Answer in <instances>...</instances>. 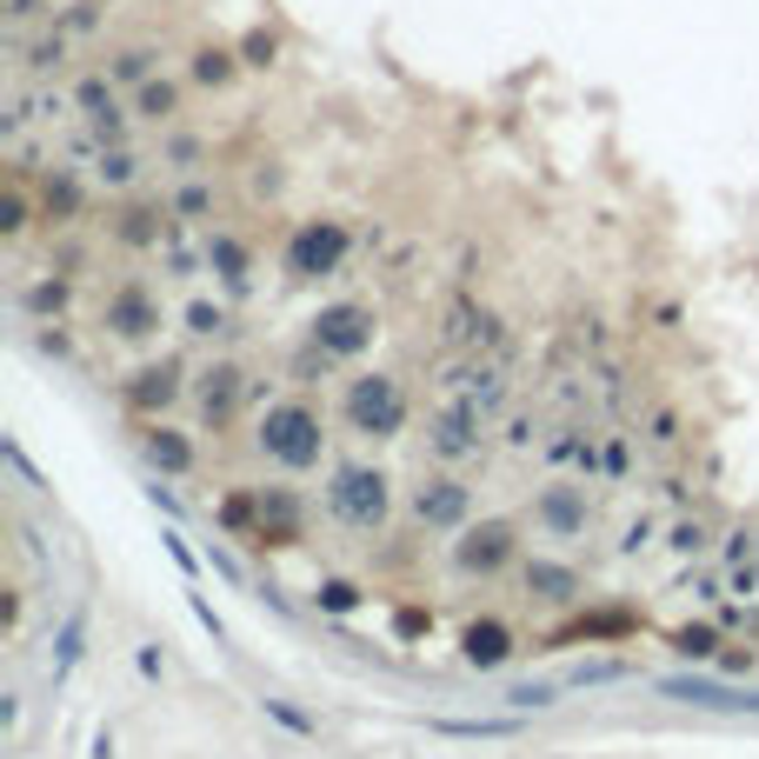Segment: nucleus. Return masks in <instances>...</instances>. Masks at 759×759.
I'll return each mask as SVG.
<instances>
[{
    "label": "nucleus",
    "mask_w": 759,
    "mask_h": 759,
    "mask_svg": "<svg viewBox=\"0 0 759 759\" xmlns=\"http://www.w3.org/2000/svg\"><path fill=\"white\" fill-rule=\"evenodd\" d=\"M333 499H341V514H354V520H380V480H367V473H341Z\"/></svg>",
    "instance_id": "f257e3e1"
},
{
    "label": "nucleus",
    "mask_w": 759,
    "mask_h": 759,
    "mask_svg": "<svg viewBox=\"0 0 759 759\" xmlns=\"http://www.w3.org/2000/svg\"><path fill=\"white\" fill-rule=\"evenodd\" d=\"M506 653H514V646H506V633H499V626H486V633L473 626V633H467V659H480V666H499Z\"/></svg>",
    "instance_id": "f03ea898"
},
{
    "label": "nucleus",
    "mask_w": 759,
    "mask_h": 759,
    "mask_svg": "<svg viewBox=\"0 0 759 759\" xmlns=\"http://www.w3.org/2000/svg\"><path fill=\"white\" fill-rule=\"evenodd\" d=\"M80 107H88L101 127H114V120H120V114H114V94L101 88V80H88V88H80Z\"/></svg>",
    "instance_id": "7ed1b4c3"
},
{
    "label": "nucleus",
    "mask_w": 759,
    "mask_h": 759,
    "mask_svg": "<svg viewBox=\"0 0 759 759\" xmlns=\"http://www.w3.org/2000/svg\"><path fill=\"white\" fill-rule=\"evenodd\" d=\"M140 114H147V120H166V114H174V88H147V94H140Z\"/></svg>",
    "instance_id": "20e7f679"
}]
</instances>
